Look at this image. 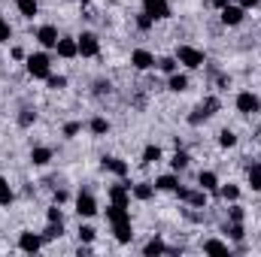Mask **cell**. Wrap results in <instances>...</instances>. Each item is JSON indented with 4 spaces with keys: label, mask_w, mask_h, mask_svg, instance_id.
I'll return each instance as SVG.
<instances>
[{
    "label": "cell",
    "mask_w": 261,
    "mask_h": 257,
    "mask_svg": "<svg viewBox=\"0 0 261 257\" xmlns=\"http://www.w3.org/2000/svg\"><path fill=\"white\" fill-rule=\"evenodd\" d=\"M88 130H91L94 136H103V133H110V121L97 115V118H91V121H88Z\"/></svg>",
    "instance_id": "28"
},
{
    "label": "cell",
    "mask_w": 261,
    "mask_h": 257,
    "mask_svg": "<svg viewBox=\"0 0 261 257\" xmlns=\"http://www.w3.org/2000/svg\"><path fill=\"white\" fill-rule=\"evenodd\" d=\"M143 12L152 15L155 21H161V18H170V3L167 0H143Z\"/></svg>",
    "instance_id": "8"
},
{
    "label": "cell",
    "mask_w": 261,
    "mask_h": 257,
    "mask_svg": "<svg viewBox=\"0 0 261 257\" xmlns=\"http://www.w3.org/2000/svg\"><path fill=\"white\" fill-rule=\"evenodd\" d=\"M94 236H97V233H94V227H88V224H85V227H79V239H82L85 245H91V242H94Z\"/></svg>",
    "instance_id": "37"
},
{
    "label": "cell",
    "mask_w": 261,
    "mask_h": 257,
    "mask_svg": "<svg viewBox=\"0 0 261 257\" xmlns=\"http://www.w3.org/2000/svg\"><path fill=\"white\" fill-rule=\"evenodd\" d=\"M143 254L146 257H158V254H170V248L164 245V239L161 236H152L146 245H143Z\"/></svg>",
    "instance_id": "15"
},
{
    "label": "cell",
    "mask_w": 261,
    "mask_h": 257,
    "mask_svg": "<svg viewBox=\"0 0 261 257\" xmlns=\"http://www.w3.org/2000/svg\"><path fill=\"white\" fill-rule=\"evenodd\" d=\"M18 248H21L24 254H37V251L43 248V236H40V233H31V230H24V233L18 236Z\"/></svg>",
    "instance_id": "9"
},
{
    "label": "cell",
    "mask_w": 261,
    "mask_h": 257,
    "mask_svg": "<svg viewBox=\"0 0 261 257\" xmlns=\"http://www.w3.org/2000/svg\"><path fill=\"white\" fill-rule=\"evenodd\" d=\"M46 82H49V88H55V91L67 85V79H64V76H52V73H49V79H46Z\"/></svg>",
    "instance_id": "42"
},
{
    "label": "cell",
    "mask_w": 261,
    "mask_h": 257,
    "mask_svg": "<svg viewBox=\"0 0 261 257\" xmlns=\"http://www.w3.org/2000/svg\"><path fill=\"white\" fill-rule=\"evenodd\" d=\"M79 130H82V124H79V121H70V124H64V136L70 139V136H76Z\"/></svg>",
    "instance_id": "43"
},
{
    "label": "cell",
    "mask_w": 261,
    "mask_h": 257,
    "mask_svg": "<svg viewBox=\"0 0 261 257\" xmlns=\"http://www.w3.org/2000/svg\"><path fill=\"white\" fill-rule=\"evenodd\" d=\"M61 233H64V224H55V221H49V227H46L40 236H43V242H52V239H61Z\"/></svg>",
    "instance_id": "26"
},
{
    "label": "cell",
    "mask_w": 261,
    "mask_h": 257,
    "mask_svg": "<svg viewBox=\"0 0 261 257\" xmlns=\"http://www.w3.org/2000/svg\"><path fill=\"white\" fill-rule=\"evenodd\" d=\"M76 46H79V55L82 58H97L100 55V40L91 30H85L82 37H76Z\"/></svg>",
    "instance_id": "4"
},
{
    "label": "cell",
    "mask_w": 261,
    "mask_h": 257,
    "mask_svg": "<svg viewBox=\"0 0 261 257\" xmlns=\"http://www.w3.org/2000/svg\"><path fill=\"white\" fill-rule=\"evenodd\" d=\"M228 215H231V221H243V206H237V200H234L231 209H228Z\"/></svg>",
    "instance_id": "41"
},
{
    "label": "cell",
    "mask_w": 261,
    "mask_h": 257,
    "mask_svg": "<svg viewBox=\"0 0 261 257\" xmlns=\"http://www.w3.org/2000/svg\"><path fill=\"white\" fill-rule=\"evenodd\" d=\"M189 164H192V157H189L186 151H179V148H176V154L170 157V167H173V173H182V170H189Z\"/></svg>",
    "instance_id": "25"
},
{
    "label": "cell",
    "mask_w": 261,
    "mask_h": 257,
    "mask_svg": "<svg viewBox=\"0 0 261 257\" xmlns=\"http://www.w3.org/2000/svg\"><path fill=\"white\" fill-rule=\"evenodd\" d=\"M216 109H219V97H206V100L195 109V115H189V124H200V121H206L210 115H216Z\"/></svg>",
    "instance_id": "6"
},
{
    "label": "cell",
    "mask_w": 261,
    "mask_h": 257,
    "mask_svg": "<svg viewBox=\"0 0 261 257\" xmlns=\"http://www.w3.org/2000/svg\"><path fill=\"white\" fill-rule=\"evenodd\" d=\"M225 233H228V236H231L234 242H243V239H246V230H243V221H231Z\"/></svg>",
    "instance_id": "27"
},
{
    "label": "cell",
    "mask_w": 261,
    "mask_h": 257,
    "mask_svg": "<svg viewBox=\"0 0 261 257\" xmlns=\"http://www.w3.org/2000/svg\"><path fill=\"white\" fill-rule=\"evenodd\" d=\"M113 233H116V239L125 245L134 239V227H130V221H122V224H113Z\"/></svg>",
    "instance_id": "23"
},
{
    "label": "cell",
    "mask_w": 261,
    "mask_h": 257,
    "mask_svg": "<svg viewBox=\"0 0 261 257\" xmlns=\"http://www.w3.org/2000/svg\"><path fill=\"white\" fill-rule=\"evenodd\" d=\"M158 70L170 76V73H176V70H179V61H176V58H161V61H158Z\"/></svg>",
    "instance_id": "35"
},
{
    "label": "cell",
    "mask_w": 261,
    "mask_h": 257,
    "mask_svg": "<svg viewBox=\"0 0 261 257\" xmlns=\"http://www.w3.org/2000/svg\"><path fill=\"white\" fill-rule=\"evenodd\" d=\"M55 52H58V58H67V61H70V58H76V55H79V46H76V40H73V37H61V40H58V46H55Z\"/></svg>",
    "instance_id": "12"
},
{
    "label": "cell",
    "mask_w": 261,
    "mask_h": 257,
    "mask_svg": "<svg viewBox=\"0 0 261 257\" xmlns=\"http://www.w3.org/2000/svg\"><path fill=\"white\" fill-rule=\"evenodd\" d=\"M15 9H18L24 18H34V15L40 12V3H37V0H15Z\"/></svg>",
    "instance_id": "24"
},
{
    "label": "cell",
    "mask_w": 261,
    "mask_h": 257,
    "mask_svg": "<svg viewBox=\"0 0 261 257\" xmlns=\"http://www.w3.org/2000/svg\"><path fill=\"white\" fill-rule=\"evenodd\" d=\"M130 64H134V70H152L155 67V55L149 49H134L130 52Z\"/></svg>",
    "instance_id": "11"
},
{
    "label": "cell",
    "mask_w": 261,
    "mask_h": 257,
    "mask_svg": "<svg viewBox=\"0 0 261 257\" xmlns=\"http://www.w3.org/2000/svg\"><path fill=\"white\" fill-rule=\"evenodd\" d=\"M152 24H155V18H152V15H146V12H140V15H137V27H140V30H149Z\"/></svg>",
    "instance_id": "38"
},
{
    "label": "cell",
    "mask_w": 261,
    "mask_h": 257,
    "mask_svg": "<svg viewBox=\"0 0 261 257\" xmlns=\"http://www.w3.org/2000/svg\"><path fill=\"white\" fill-rule=\"evenodd\" d=\"M9 37H12V27L6 18H0V43H9Z\"/></svg>",
    "instance_id": "40"
},
{
    "label": "cell",
    "mask_w": 261,
    "mask_h": 257,
    "mask_svg": "<svg viewBox=\"0 0 261 257\" xmlns=\"http://www.w3.org/2000/svg\"><path fill=\"white\" fill-rule=\"evenodd\" d=\"M222 12V24H228V27H237L240 21H243V15H246V9L243 6H234V3H228L225 9H219Z\"/></svg>",
    "instance_id": "10"
},
{
    "label": "cell",
    "mask_w": 261,
    "mask_h": 257,
    "mask_svg": "<svg viewBox=\"0 0 261 257\" xmlns=\"http://www.w3.org/2000/svg\"><path fill=\"white\" fill-rule=\"evenodd\" d=\"M28 73H31L34 79H49V73H52V58H49L46 52L31 55V58H28Z\"/></svg>",
    "instance_id": "2"
},
{
    "label": "cell",
    "mask_w": 261,
    "mask_h": 257,
    "mask_svg": "<svg viewBox=\"0 0 261 257\" xmlns=\"http://www.w3.org/2000/svg\"><path fill=\"white\" fill-rule=\"evenodd\" d=\"M49 160H52V148H46V145L31 148V164H34V167H46Z\"/></svg>",
    "instance_id": "20"
},
{
    "label": "cell",
    "mask_w": 261,
    "mask_h": 257,
    "mask_svg": "<svg viewBox=\"0 0 261 257\" xmlns=\"http://www.w3.org/2000/svg\"><path fill=\"white\" fill-rule=\"evenodd\" d=\"M173 58H176L182 67H189V70H197V67L206 64V55H203L200 49H195V46H179Z\"/></svg>",
    "instance_id": "1"
},
{
    "label": "cell",
    "mask_w": 261,
    "mask_h": 257,
    "mask_svg": "<svg viewBox=\"0 0 261 257\" xmlns=\"http://www.w3.org/2000/svg\"><path fill=\"white\" fill-rule=\"evenodd\" d=\"M197 185L203 188L206 194H213V191H219V176L213 173V170H203L200 176H197Z\"/></svg>",
    "instance_id": "19"
},
{
    "label": "cell",
    "mask_w": 261,
    "mask_h": 257,
    "mask_svg": "<svg viewBox=\"0 0 261 257\" xmlns=\"http://www.w3.org/2000/svg\"><path fill=\"white\" fill-rule=\"evenodd\" d=\"M34 40H37V43H40L43 49H55L61 37H58V27H55V24H43V27H37Z\"/></svg>",
    "instance_id": "7"
},
{
    "label": "cell",
    "mask_w": 261,
    "mask_h": 257,
    "mask_svg": "<svg viewBox=\"0 0 261 257\" xmlns=\"http://www.w3.org/2000/svg\"><path fill=\"white\" fill-rule=\"evenodd\" d=\"M200 248H203V254H231V245L222 239H206Z\"/></svg>",
    "instance_id": "21"
},
{
    "label": "cell",
    "mask_w": 261,
    "mask_h": 257,
    "mask_svg": "<svg viewBox=\"0 0 261 257\" xmlns=\"http://www.w3.org/2000/svg\"><path fill=\"white\" fill-rule=\"evenodd\" d=\"M173 194H176V197H179V200H182V203H186V200H189V194H192V191H189V188H182V185H179V188H176V191H173Z\"/></svg>",
    "instance_id": "45"
},
{
    "label": "cell",
    "mask_w": 261,
    "mask_h": 257,
    "mask_svg": "<svg viewBox=\"0 0 261 257\" xmlns=\"http://www.w3.org/2000/svg\"><path fill=\"white\" fill-rule=\"evenodd\" d=\"M258 3H261V0H240V6H243V9H255Z\"/></svg>",
    "instance_id": "46"
},
{
    "label": "cell",
    "mask_w": 261,
    "mask_h": 257,
    "mask_svg": "<svg viewBox=\"0 0 261 257\" xmlns=\"http://www.w3.org/2000/svg\"><path fill=\"white\" fill-rule=\"evenodd\" d=\"M167 88L173 91V94H182V91H189V76L186 73H170V79H167Z\"/></svg>",
    "instance_id": "17"
},
{
    "label": "cell",
    "mask_w": 261,
    "mask_h": 257,
    "mask_svg": "<svg viewBox=\"0 0 261 257\" xmlns=\"http://www.w3.org/2000/svg\"><path fill=\"white\" fill-rule=\"evenodd\" d=\"M189 206H195V209H200V206H206V191L200 188V191H192L189 194V200H186Z\"/></svg>",
    "instance_id": "34"
},
{
    "label": "cell",
    "mask_w": 261,
    "mask_h": 257,
    "mask_svg": "<svg viewBox=\"0 0 261 257\" xmlns=\"http://www.w3.org/2000/svg\"><path fill=\"white\" fill-rule=\"evenodd\" d=\"M258 130H261V124H258Z\"/></svg>",
    "instance_id": "48"
},
{
    "label": "cell",
    "mask_w": 261,
    "mask_h": 257,
    "mask_svg": "<svg viewBox=\"0 0 261 257\" xmlns=\"http://www.w3.org/2000/svg\"><path fill=\"white\" fill-rule=\"evenodd\" d=\"M130 197L140 200V203H146V200L155 197V185L152 182H137V185H130Z\"/></svg>",
    "instance_id": "14"
},
{
    "label": "cell",
    "mask_w": 261,
    "mask_h": 257,
    "mask_svg": "<svg viewBox=\"0 0 261 257\" xmlns=\"http://www.w3.org/2000/svg\"><path fill=\"white\" fill-rule=\"evenodd\" d=\"M107 221L110 224H122V221H130L128 206H119V203H110L107 206Z\"/></svg>",
    "instance_id": "13"
},
{
    "label": "cell",
    "mask_w": 261,
    "mask_h": 257,
    "mask_svg": "<svg viewBox=\"0 0 261 257\" xmlns=\"http://www.w3.org/2000/svg\"><path fill=\"white\" fill-rule=\"evenodd\" d=\"M176 188H179V179H176V176H173V173H170V176H158V179H155V191H176Z\"/></svg>",
    "instance_id": "22"
},
{
    "label": "cell",
    "mask_w": 261,
    "mask_h": 257,
    "mask_svg": "<svg viewBox=\"0 0 261 257\" xmlns=\"http://www.w3.org/2000/svg\"><path fill=\"white\" fill-rule=\"evenodd\" d=\"M34 121H37V112H34V109H21V115H18V124H21V127H31Z\"/></svg>",
    "instance_id": "36"
},
{
    "label": "cell",
    "mask_w": 261,
    "mask_h": 257,
    "mask_svg": "<svg viewBox=\"0 0 261 257\" xmlns=\"http://www.w3.org/2000/svg\"><path fill=\"white\" fill-rule=\"evenodd\" d=\"M216 194H219L222 200H231V203H234V200H240V188H237V185H222Z\"/></svg>",
    "instance_id": "32"
},
{
    "label": "cell",
    "mask_w": 261,
    "mask_h": 257,
    "mask_svg": "<svg viewBox=\"0 0 261 257\" xmlns=\"http://www.w3.org/2000/svg\"><path fill=\"white\" fill-rule=\"evenodd\" d=\"M161 160V145H146L143 148V164H158Z\"/></svg>",
    "instance_id": "30"
},
{
    "label": "cell",
    "mask_w": 261,
    "mask_h": 257,
    "mask_svg": "<svg viewBox=\"0 0 261 257\" xmlns=\"http://www.w3.org/2000/svg\"><path fill=\"white\" fill-rule=\"evenodd\" d=\"M219 145H222V148H234V145H237V133H234V130H222V133H219Z\"/></svg>",
    "instance_id": "33"
},
{
    "label": "cell",
    "mask_w": 261,
    "mask_h": 257,
    "mask_svg": "<svg viewBox=\"0 0 261 257\" xmlns=\"http://www.w3.org/2000/svg\"><path fill=\"white\" fill-rule=\"evenodd\" d=\"M46 218H49V221H55V224H64V212L58 209V203H55V206L46 212Z\"/></svg>",
    "instance_id": "39"
},
{
    "label": "cell",
    "mask_w": 261,
    "mask_h": 257,
    "mask_svg": "<svg viewBox=\"0 0 261 257\" xmlns=\"http://www.w3.org/2000/svg\"><path fill=\"white\" fill-rule=\"evenodd\" d=\"M234 106H237L240 115H252V112H261V97L252 94V91H240L237 100H234Z\"/></svg>",
    "instance_id": "3"
},
{
    "label": "cell",
    "mask_w": 261,
    "mask_h": 257,
    "mask_svg": "<svg viewBox=\"0 0 261 257\" xmlns=\"http://www.w3.org/2000/svg\"><path fill=\"white\" fill-rule=\"evenodd\" d=\"M76 212H79V218H91V215H97V200H94V194L91 191H79V197H76Z\"/></svg>",
    "instance_id": "5"
},
{
    "label": "cell",
    "mask_w": 261,
    "mask_h": 257,
    "mask_svg": "<svg viewBox=\"0 0 261 257\" xmlns=\"http://www.w3.org/2000/svg\"><path fill=\"white\" fill-rule=\"evenodd\" d=\"M210 3H213V6H216V9H225V6H228V3H231V0H210Z\"/></svg>",
    "instance_id": "47"
},
{
    "label": "cell",
    "mask_w": 261,
    "mask_h": 257,
    "mask_svg": "<svg viewBox=\"0 0 261 257\" xmlns=\"http://www.w3.org/2000/svg\"><path fill=\"white\" fill-rule=\"evenodd\" d=\"M103 170L113 173V176H119V179L128 176V164H125L122 157H103Z\"/></svg>",
    "instance_id": "16"
},
{
    "label": "cell",
    "mask_w": 261,
    "mask_h": 257,
    "mask_svg": "<svg viewBox=\"0 0 261 257\" xmlns=\"http://www.w3.org/2000/svg\"><path fill=\"white\" fill-rule=\"evenodd\" d=\"M110 203L128 206L130 203V185H113V188H110Z\"/></svg>",
    "instance_id": "18"
},
{
    "label": "cell",
    "mask_w": 261,
    "mask_h": 257,
    "mask_svg": "<svg viewBox=\"0 0 261 257\" xmlns=\"http://www.w3.org/2000/svg\"><path fill=\"white\" fill-rule=\"evenodd\" d=\"M67 200H70V194L67 191H55V203H58V206H64Z\"/></svg>",
    "instance_id": "44"
},
{
    "label": "cell",
    "mask_w": 261,
    "mask_h": 257,
    "mask_svg": "<svg viewBox=\"0 0 261 257\" xmlns=\"http://www.w3.org/2000/svg\"><path fill=\"white\" fill-rule=\"evenodd\" d=\"M246 179H249V188H252V191H261V164H252V167H249Z\"/></svg>",
    "instance_id": "29"
},
{
    "label": "cell",
    "mask_w": 261,
    "mask_h": 257,
    "mask_svg": "<svg viewBox=\"0 0 261 257\" xmlns=\"http://www.w3.org/2000/svg\"><path fill=\"white\" fill-rule=\"evenodd\" d=\"M15 200V194H12V188H9V182L0 176V206H9Z\"/></svg>",
    "instance_id": "31"
}]
</instances>
